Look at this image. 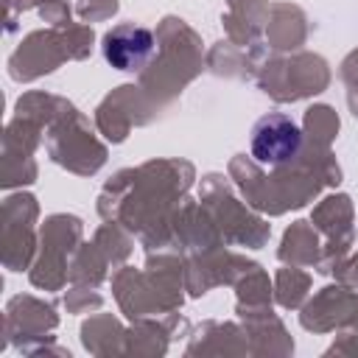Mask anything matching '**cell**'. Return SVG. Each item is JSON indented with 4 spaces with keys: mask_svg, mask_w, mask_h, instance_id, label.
<instances>
[{
    "mask_svg": "<svg viewBox=\"0 0 358 358\" xmlns=\"http://www.w3.org/2000/svg\"><path fill=\"white\" fill-rule=\"evenodd\" d=\"M154 53V34L134 22H120L103 36V59L117 70H140Z\"/></svg>",
    "mask_w": 358,
    "mask_h": 358,
    "instance_id": "obj_2",
    "label": "cell"
},
{
    "mask_svg": "<svg viewBox=\"0 0 358 358\" xmlns=\"http://www.w3.org/2000/svg\"><path fill=\"white\" fill-rule=\"evenodd\" d=\"M302 151V129L282 112L263 115L252 129V157L263 168H280Z\"/></svg>",
    "mask_w": 358,
    "mask_h": 358,
    "instance_id": "obj_1",
    "label": "cell"
}]
</instances>
